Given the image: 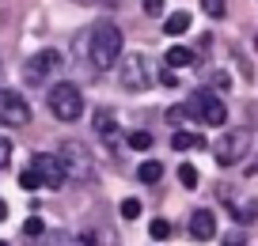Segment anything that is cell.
<instances>
[{
	"instance_id": "5",
	"label": "cell",
	"mask_w": 258,
	"mask_h": 246,
	"mask_svg": "<svg viewBox=\"0 0 258 246\" xmlns=\"http://www.w3.org/2000/svg\"><path fill=\"white\" fill-rule=\"evenodd\" d=\"M186 110H190V118L205 121V125H224V121H228L224 103H220V99L213 95L209 88H198V91H194L190 103H186Z\"/></svg>"
},
{
	"instance_id": "1",
	"label": "cell",
	"mask_w": 258,
	"mask_h": 246,
	"mask_svg": "<svg viewBox=\"0 0 258 246\" xmlns=\"http://www.w3.org/2000/svg\"><path fill=\"white\" fill-rule=\"evenodd\" d=\"M121 31L114 23H95L91 27V42H88V57L99 72H110L114 64L121 61Z\"/></svg>"
},
{
	"instance_id": "3",
	"label": "cell",
	"mask_w": 258,
	"mask_h": 246,
	"mask_svg": "<svg viewBox=\"0 0 258 246\" xmlns=\"http://www.w3.org/2000/svg\"><path fill=\"white\" fill-rule=\"evenodd\" d=\"M46 106H49V114H53L57 121H76L84 114V95H80V88L76 84H53L49 88V95H46Z\"/></svg>"
},
{
	"instance_id": "12",
	"label": "cell",
	"mask_w": 258,
	"mask_h": 246,
	"mask_svg": "<svg viewBox=\"0 0 258 246\" xmlns=\"http://www.w3.org/2000/svg\"><path fill=\"white\" fill-rule=\"evenodd\" d=\"M95 133L110 140V136L118 133V114H114V110H99L95 114Z\"/></svg>"
},
{
	"instance_id": "21",
	"label": "cell",
	"mask_w": 258,
	"mask_h": 246,
	"mask_svg": "<svg viewBox=\"0 0 258 246\" xmlns=\"http://www.w3.org/2000/svg\"><path fill=\"white\" fill-rule=\"evenodd\" d=\"M141 208H145V205H141L137 197H125V201H121V220H137Z\"/></svg>"
},
{
	"instance_id": "7",
	"label": "cell",
	"mask_w": 258,
	"mask_h": 246,
	"mask_svg": "<svg viewBox=\"0 0 258 246\" xmlns=\"http://www.w3.org/2000/svg\"><path fill=\"white\" fill-rule=\"evenodd\" d=\"M31 121V106H27V99L19 95V91H8V88H0V125H8V129H19Z\"/></svg>"
},
{
	"instance_id": "18",
	"label": "cell",
	"mask_w": 258,
	"mask_h": 246,
	"mask_svg": "<svg viewBox=\"0 0 258 246\" xmlns=\"http://www.w3.org/2000/svg\"><path fill=\"white\" fill-rule=\"evenodd\" d=\"M42 235H46V223H42L38 216H31V220L23 223V238H27V242H38Z\"/></svg>"
},
{
	"instance_id": "6",
	"label": "cell",
	"mask_w": 258,
	"mask_h": 246,
	"mask_svg": "<svg viewBox=\"0 0 258 246\" xmlns=\"http://www.w3.org/2000/svg\"><path fill=\"white\" fill-rule=\"evenodd\" d=\"M118 64H121V84H125V91L152 88V64H148L145 53H125Z\"/></svg>"
},
{
	"instance_id": "23",
	"label": "cell",
	"mask_w": 258,
	"mask_h": 246,
	"mask_svg": "<svg viewBox=\"0 0 258 246\" xmlns=\"http://www.w3.org/2000/svg\"><path fill=\"white\" fill-rule=\"evenodd\" d=\"M235 220H243V223L258 220V201H247V205H239V208H235Z\"/></svg>"
},
{
	"instance_id": "26",
	"label": "cell",
	"mask_w": 258,
	"mask_h": 246,
	"mask_svg": "<svg viewBox=\"0 0 258 246\" xmlns=\"http://www.w3.org/2000/svg\"><path fill=\"white\" fill-rule=\"evenodd\" d=\"M8 159H12V140L0 136V167H8Z\"/></svg>"
},
{
	"instance_id": "32",
	"label": "cell",
	"mask_w": 258,
	"mask_h": 246,
	"mask_svg": "<svg viewBox=\"0 0 258 246\" xmlns=\"http://www.w3.org/2000/svg\"><path fill=\"white\" fill-rule=\"evenodd\" d=\"M53 246H61V238H53Z\"/></svg>"
},
{
	"instance_id": "11",
	"label": "cell",
	"mask_w": 258,
	"mask_h": 246,
	"mask_svg": "<svg viewBox=\"0 0 258 246\" xmlns=\"http://www.w3.org/2000/svg\"><path fill=\"white\" fill-rule=\"evenodd\" d=\"M205 136L202 133H186V129H171V148L175 151H190V148H205Z\"/></svg>"
},
{
	"instance_id": "27",
	"label": "cell",
	"mask_w": 258,
	"mask_h": 246,
	"mask_svg": "<svg viewBox=\"0 0 258 246\" xmlns=\"http://www.w3.org/2000/svg\"><path fill=\"white\" fill-rule=\"evenodd\" d=\"M160 84H163V88H178V76H175V68H163V72H160Z\"/></svg>"
},
{
	"instance_id": "28",
	"label": "cell",
	"mask_w": 258,
	"mask_h": 246,
	"mask_svg": "<svg viewBox=\"0 0 258 246\" xmlns=\"http://www.w3.org/2000/svg\"><path fill=\"white\" fill-rule=\"evenodd\" d=\"M145 12L148 16H163V0H145Z\"/></svg>"
},
{
	"instance_id": "10",
	"label": "cell",
	"mask_w": 258,
	"mask_h": 246,
	"mask_svg": "<svg viewBox=\"0 0 258 246\" xmlns=\"http://www.w3.org/2000/svg\"><path fill=\"white\" fill-rule=\"evenodd\" d=\"M213 235H217V216L209 208H194L190 212V238L194 242H209Z\"/></svg>"
},
{
	"instance_id": "30",
	"label": "cell",
	"mask_w": 258,
	"mask_h": 246,
	"mask_svg": "<svg viewBox=\"0 0 258 246\" xmlns=\"http://www.w3.org/2000/svg\"><path fill=\"white\" fill-rule=\"evenodd\" d=\"M91 4H99V8H118L121 0H91Z\"/></svg>"
},
{
	"instance_id": "16",
	"label": "cell",
	"mask_w": 258,
	"mask_h": 246,
	"mask_svg": "<svg viewBox=\"0 0 258 246\" xmlns=\"http://www.w3.org/2000/svg\"><path fill=\"white\" fill-rule=\"evenodd\" d=\"M175 175H178V182H182L186 190H198V182H202V175H198V167H194V163H182Z\"/></svg>"
},
{
	"instance_id": "25",
	"label": "cell",
	"mask_w": 258,
	"mask_h": 246,
	"mask_svg": "<svg viewBox=\"0 0 258 246\" xmlns=\"http://www.w3.org/2000/svg\"><path fill=\"white\" fill-rule=\"evenodd\" d=\"M220 242H224V246H247V235H243V231H228Z\"/></svg>"
},
{
	"instance_id": "33",
	"label": "cell",
	"mask_w": 258,
	"mask_h": 246,
	"mask_svg": "<svg viewBox=\"0 0 258 246\" xmlns=\"http://www.w3.org/2000/svg\"><path fill=\"white\" fill-rule=\"evenodd\" d=\"M254 49H258V34H254Z\"/></svg>"
},
{
	"instance_id": "15",
	"label": "cell",
	"mask_w": 258,
	"mask_h": 246,
	"mask_svg": "<svg viewBox=\"0 0 258 246\" xmlns=\"http://www.w3.org/2000/svg\"><path fill=\"white\" fill-rule=\"evenodd\" d=\"M163 31L167 34H186L190 31V16H186V12H171L167 23H163Z\"/></svg>"
},
{
	"instance_id": "9",
	"label": "cell",
	"mask_w": 258,
	"mask_h": 246,
	"mask_svg": "<svg viewBox=\"0 0 258 246\" xmlns=\"http://www.w3.org/2000/svg\"><path fill=\"white\" fill-rule=\"evenodd\" d=\"M31 167H34V175L42 178V186H49V190H61V186H64V171H61V159H57V155L38 151Z\"/></svg>"
},
{
	"instance_id": "17",
	"label": "cell",
	"mask_w": 258,
	"mask_h": 246,
	"mask_svg": "<svg viewBox=\"0 0 258 246\" xmlns=\"http://www.w3.org/2000/svg\"><path fill=\"white\" fill-rule=\"evenodd\" d=\"M129 148L133 151H148L152 148V133H148V129H133V133H129Z\"/></svg>"
},
{
	"instance_id": "24",
	"label": "cell",
	"mask_w": 258,
	"mask_h": 246,
	"mask_svg": "<svg viewBox=\"0 0 258 246\" xmlns=\"http://www.w3.org/2000/svg\"><path fill=\"white\" fill-rule=\"evenodd\" d=\"M19 186H23V190H38V186H42V178L34 175V167H31V171H23V175H19Z\"/></svg>"
},
{
	"instance_id": "31",
	"label": "cell",
	"mask_w": 258,
	"mask_h": 246,
	"mask_svg": "<svg viewBox=\"0 0 258 246\" xmlns=\"http://www.w3.org/2000/svg\"><path fill=\"white\" fill-rule=\"evenodd\" d=\"M0 220H8V205L4 201H0Z\"/></svg>"
},
{
	"instance_id": "29",
	"label": "cell",
	"mask_w": 258,
	"mask_h": 246,
	"mask_svg": "<svg viewBox=\"0 0 258 246\" xmlns=\"http://www.w3.org/2000/svg\"><path fill=\"white\" fill-rule=\"evenodd\" d=\"M213 84H217V91H228V88H232V79H228V72H217V76H213Z\"/></svg>"
},
{
	"instance_id": "19",
	"label": "cell",
	"mask_w": 258,
	"mask_h": 246,
	"mask_svg": "<svg viewBox=\"0 0 258 246\" xmlns=\"http://www.w3.org/2000/svg\"><path fill=\"white\" fill-rule=\"evenodd\" d=\"M148 235H152L156 242H163V238H171V220H163V216H156V220L148 223Z\"/></svg>"
},
{
	"instance_id": "14",
	"label": "cell",
	"mask_w": 258,
	"mask_h": 246,
	"mask_svg": "<svg viewBox=\"0 0 258 246\" xmlns=\"http://www.w3.org/2000/svg\"><path fill=\"white\" fill-rule=\"evenodd\" d=\"M137 178H141L145 186H156V182L163 178V167L156 163V159H148V163H141V167H137Z\"/></svg>"
},
{
	"instance_id": "8",
	"label": "cell",
	"mask_w": 258,
	"mask_h": 246,
	"mask_svg": "<svg viewBox=\"0 0 258 246\" xmlns=\"http://www.w3.org/2000/svg\"><path fill=\"white\" fill-rule=\"evenodd\" d=\"M57 68H61V53H57V49H38L34 57H27L23 79H27V84H46Z\"/></svg>"
},
{
	"instance_id": "4",
	"label": "cell",
	"mask_w": 258,
	"mask_h": 246,
	"mask_svg": "<svg viewBox=\"0 0 258 246\" xmlns=\"http://www.w3.org/2000/svg\"><path fill=\"white\" fill-rule=\"evenodd\" d=\"M250 151V133L247 129H228L224 136H220L217 144H213V159H217V167H235V163H243Z\"/></svg>"
},
{
	"instance_id": "34",
	"label": "cell",
	"mask_w": 258,
	"mask_h": 246,
	"mask_svg": "<svg viewBox=\"0 0 258 246\" xmlns=\"http://www.w3.org/2000/svg\"><path fill=\"white\" fill-rule=\"evenodd\" d=\"M0 246H8V242H0Z\"/></svg>"
},
{
	"instance_id": "20",
	"label": "cell",
	"mask_w": 258,
	"mask_h": 246,
	"mask_svg": "<svg viewBox=\"0 0 258 246\" xmlns=\"http://www.w3.org/2000/svg\"><path fill=\"white\" fill-rule=\"evenodd\" d=\"M202 8H205V16H213V19H224V12H228V0H202Z\"/></svg>"
},
{
	"instance_id": "22",
	"label": "cell",
	"mask_w": 258,
	"mask_h": 246,
	"mask_svg": "<svg viewBox=\"0 0 258 246\" xmlns=\"http://www.w3.org/2000/svg\"><path fill=\"white\" fill-rule=\"evenodd\" d=\"M163 118H167L171 129H178V125H182V118H190V110H186V106H171V110H163Z\"/></svg>"
},
{
	"instance_id": "13",
	"label": "cell",
	"mask_w": 258,
	"mask_h": 246,
	"mask_svg": "<svg viewBox=\"0 0 258 246\" xmlns=\"http://www.w3.org/2000/svg\"><path fill=\"white\" fill-rule=\"evenodd\" d=\"M163 61H167V68H186V64H194V49H186V46H171L167 53H163Z\"/></svg>"
},
{
	"instance_id": "2",
	"label": "cell",
	"mask_w": 258,
	"mask_h": 246,
	"mask_svg": "<svg viewBox=\"0 0 258 246\" xmlns=\"http://www.w3.org/2000/svg\"><path fill=\"white\" fill-rule=\"evenodd\" d=\"M57 159H61L64 182H69V178H73V182H91V178H95V159H91V151L84 148L80 140H61Z\"/></svg>"
}]
</instances>
